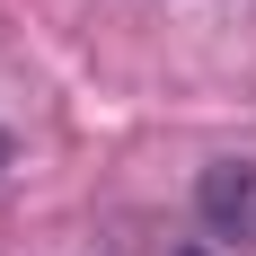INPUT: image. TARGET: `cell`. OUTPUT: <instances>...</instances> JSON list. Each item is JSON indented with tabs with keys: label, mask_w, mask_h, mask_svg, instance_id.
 Instances as JSON below:
<instances>
[{
	"label": "cell",
	"mask_w": 256,
	"mask_h": 256,
	"mask_svg": "<svg viewBox=\"0 0 256 256\" xmlns=\"http://www.w3.org/2000/svg\"><path fill=\"white\" fill-rule=\"evenodd\" d=\"M194 212H204V230H212V238L256 248V168H248V159L204 168V177H194Z\"/></svg>",
	"instance_id": "6da1fadb"
},
{
	"label": "cell",
	"mask_w": 256,
	"mask_h": 256,
	"mask_svg": "<svg viewBox=\"0 0 256 256\" xmlns=\"http://www.w3.org/2000/svg\"><path fill=\"white\" fill-rule=\"evenodd\" d=\"M9 159H18V150H9V132H0V177H9Z\"/></svg>",
	"instance_id": "7a4b0ae2"
},
{
	"label": "cell",
	"mask_w": 256,
	"mask_h": 256,
	"mask_svg": "<svg viewBox=\"0 0 256 256\" xmlns=\"http://www.w3.org/2000/svg\"><path fill=\"white\" fill-rule=\"evenodd\" d=\"M186 256H204V248H186Z\"/></svg>",
	"instance_id": "3957f363"
}]
</instances>
